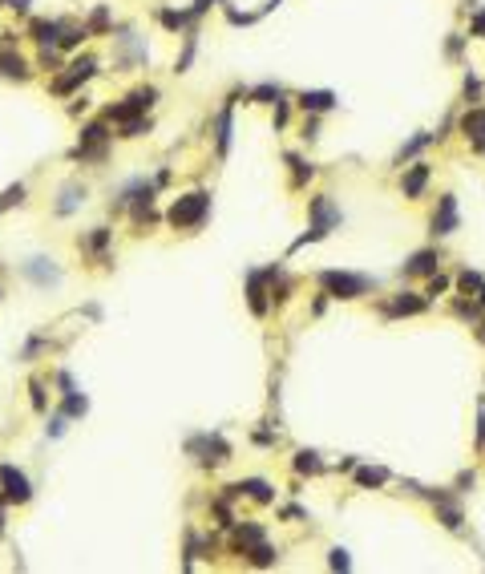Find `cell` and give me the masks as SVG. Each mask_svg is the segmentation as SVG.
<instances>
[{
    "mask_svg": "<svg viewBox=\"0 0 485 574\" xmlns=\"http://www.w3.org/2000/svg\"><path fill=\"white\" fill-rule=\"evenodd\" d=\"M210 215V194L207 191H190L182 198H174V207H170V215L166 223L174 227V231H198Z\"/></svg>",
    "mask_w": 485,
    "mask_h": 574,
    "instance_id": "cell-1",
    "label": "cell"
},
{
    "mask_svg": "<svg viewBox=\"0 0 485 574\" xmlns=\"http://www.w3.org/2000/svg\"><path fill=\"white\" fill-rule=\"evenodd\" d=\"M307 215H312V227H307V235H300V239H296V247H307V243L323 239L327 231H336V227L344 223L340 207L332 202V194H316V198L307 202Z\"/></svg>",
    "mask_w": 485,
    "mask_h": 574,
    "instance_id": "cell-2",
    "label": "cell"
},
{
    "mask_svg": "<svg viewBox=\"0 0 485 574\" xmlns=\"http://www.w3.org/2000/svg\"><path fill=\"white\" fill-rule=\"evenodd\" d=\"M154 101H158V85H138V89H130L121 101L105 105V114H101V118H110L114 125H121V121H130V118L150 114V110H154Z\"/></svg>",
    "mask_w": 485,
    "mask_h": 574,
    "instance_id": "cell-3",
    "label": "cell"
},
{
    "mask_svg": "<svg viewBox=\"0 0 485 574\" xmlns=\"http://www.w3.org/2000/svg\"><path fill=\"white\" fill-rule=\"evenodd\" d=\"M93 73H97V57H93V53H81V57H73L65 69H57V77L49 81V89H53L57 97H73Z\"/></svg>",
    "mask_w": 485,
    "mask_h": 574,
    "instance_id": "cell-4",
    "label": "cell"
},
{
    "mask_svg": "<svg viewBox=\"0 0 485 574\" xmlns=\"http://www.w3.org/2000/svg\"><path fill=\"white\" fill-rule=\"evenodd\" d=\"M320 287L327 295H336V299H360V295H368L376 287V279L352 275V271H320Z\"/></svg>",
    "mask_w": 485,
    "mask_h": 574,
    "instance_id": "cell-5",
    "label": "cell"
},
{
    "mask_svg": "<svg viewBox=\"0 0 485 574\" xmlns=\"http://www.w3.org/2000/svg\"><path fill=\"white\" fill-rule=\"evenodd\" d=\"M117 45V69H138V65H146L150 61V49H146V37H138V28H130V24H121L114 37Z\"/></svg>",
    "mask_w": 485,
    "mask_h": 574,
    "instance_id": "cell-6",
    "label": "cell"
},
{
    "mask_svg": "<svg viewBox=\"0 0 485 574\" xmlns=\"http://www.w3.org/2000/svg\"><path fill=\"white\" fill-rule=\"evenodd\" d=\"M186 453L198 457L203 465H223V461H231V445L219 433H198V437L186 441Z\"/></svg>",
    "mask_w": 485,
    "mask_h": 574,
    "instance_id": "cell-7",
    "label": "cell"
},
{
    "mask_svg": "<svg viewBox=\"0 0 485 574\" xmlns=\"http://www.w3.org/2000/svg\"><path fill=\"white\" fill-rule=\"evenodd\" d=\"M376 308H380V315H389V320L420 315V311H429V295H425V291H396V295H389V299H380Z\"/></svg>",
    "mask_w": 485,
    "mask_h": 574,
    "instance_id": "cell-8",
    "label": "cell"
},
{
    "mask_svg": "<svg viewBox=\"0 0 485 574\" xmlns=\"http://www.w3.org/2000/svg\"><path fill=\"white\" fill-rule=\"evenodd\" d=\"M0 498L12 505L33 502V481L24 478L17 465H0Z\"/></svg>",
    "mask_w": 485,
    "mask_h": 574,
    "instance_id": "cell-9",
    "label": "cell"
},
{
    "mask_svg": "<svg viewBox=\"0 0 485 574\" xmlns=\"http://www.w3.org/2000/svg\"><path fill=\"white\" fill-rule=\"evenodd\" d=\"M441 247H420V251H413L409 255V263L400 267V279H416V275H433V271H441Z\"/></svg>",
    "mask_w": 485,
    "mask_h": 574,
    "instance_id": "cell-10",
    "label": "cell"
},
{
    "mask_svg": "<svg viewBox=\"0 0 485 574\" xmlns=\"http://www.w3.org/2000/svg\"><path fill=\"white\" fill-rule=\"evenodd\" d=\"M457 223H461V218H457V198H453V194H441L437 211H433V218H429V231L441 239V235H453Z\"/></svg>",
    "mask_w": 485,
    "mask_h": 574,
    "instance_id": "cell-11",
    "label": "cell"
},
{
    "mask_svg": "<svg viewBox=\"0 0 485 574\" xmlns=\"http://www.w3.org/2000/svg\"><path fill=\"white\" fill-rule=\"evenodd\" d=\"M457 125H461V134L469 138V146L482 154V146H485V105H482V101H477V105H469Z\"/></svg>",
    "mask_w": 485,
    "mask_h": 574,
    "instance_id": "cell-12",
    "label": "cell"
},
{
    "mask_svg": "<svg viewBox=\"0 0 485 574\" xmlns=\"http://www.w3.org/2000/svg\"><path fill=\"white\" fill-rule=\"evenodd\" d=\"M296 105H300L303 114H332L336 105H340V97L332 94V89H303V94H296Z\"/></svg>",
    "mask_w": 485,
    "mask_h": 574,
    "instance_id": "cell-13",
    "label": "cell"
},
{
    "mask_svg": "<svg viewBox=\"0 0 485 574\" xmlns=\"http://www.w3.org/2000/svg\"><path fill=\"white\" fill-rule=\"evenodd\" d=\"M400 170H405V174H400V191H405V198H420L425 186H429L433 166H429V162H409V166H400Z\"/></svg>",
    "mask_w": 485,
    "mask_h": 574,
    "instance_id": "cell-14",
    "label": "cell"
},
{
    "mask_svg": "<svg viewBox=\"0 0 485 574\" xmlns=\"http://www.w3.org/2000/svg\"><path fill=\"white\" fill-rule=\"evenodd\" d=\"M24 275H28L37 287H57L61 284V267L53 263V259H45V255L28 259V263H24Z\"/></svg>",
    "mask_w": 485,
    "mask_h": 574,
    "instance_id": "cell-15",
    "label": "cell"
},
{
    "mask_svg": "<svg viewBox=\"0 0 485 574\" xmlns=\"http://www.w3.org/2000/svg\"><path fill=\"white\" fill-rule=\"evenodd\" d=\"M0 77L4 81H28L33 77V61H24L17 49H0Z\"/></svg>",
    "mask_w": 485,
    "mask_h": 574,
    "instance_id": "cell-16",
    "label": "cell"
},
{
    "mask_svg": "<svg viewBox=\"0 0 485 574\" xmlns=\"http://www.w3.org/2000/svg\"><path fill=\"white\" fill-rule=\"evenodd\" d=\"M267 271H251L247 275V304H251L255 315H267Z\"/></svg>",
    "mask_w": 485,
    "mask_h": 574,
    "instance_id": "cell-17",
    "label": "cell"
},
{
    "mask_svg": "<svg viewBox=\"0 0 485 574\" xmlns=\"http://www.w3.org/2000/svg\"><path fill=\"white\" fill-rule=\"evenodd\" d=\"M61 24L65 21H57V17H53V21L37 17V21L28 24V33H33V41H37L41 49H57V41H61Z\"/></svg>",
    "mask_w": 485,
    "mask_h": 574,
    "instance_id": "cell-18",
    "label": "cell"
},
{
    "mask_svg": "<svg viewBox=\"0 0 485 574\" xmlns=\"http://www.w3.org/2000/svg\"><path fill=\"white\" fill-rule=\"evenodd\" d=\"M231 97L223 101V110L214 114V146H219V158H227V150H231Z\"/></svg>",
    "mask_w": 485,
    "mask_h": 574,
    "instance_id": "cell-19",
    "label": "cell"
},
{
    "mask_svg": "<svg viewBox=\"0 0 485 574\" xmlns=\"http://www.w3.org/2000/svg\"><path fill=\"white\" fill-rule=\"evenodd\" d=\"M231 542L235 550H251V546H259V542H267V534H263V526H255V522H239V526H231Z\"/></svg>",
    "mask_w": 485,
    "mask_h": 574,
    "instance_id": "cell-20",
    "label": "cell"
},
{
    "mask_svg": "<svg viewBox=\"0 0 485 574\" xmlns=\"http://www.w3.org/2000/svg\"><path fill=\"white\" fill-rule=\"evenodd\" d=\"M85 186H81V182H65V186H61V194H57V207H53V211H57V215L65 218V215H73V211H77V207H81V202H85Z\"/></svg>",
    "mask_w": 485,
    "mask_h": 574,
    "instance_id": "cell-21",
    "label": "cell"
},
{
    "mask_svg": "<svg viewBox=\"0 0 485 574\" xmlns=\"http://www.w3.org/2000/svg\"><path fill=\"white\" fill-rule=\"evenodd\" d=\"M437 142V138H433V134H429V130H420V134H416V138H409V142L400 146V150H396V158H393V166H405V162H413L416 154H420V150H425V146H433Z\"/></svg>",
    "mask_w": 485,
    "mask_h": 574,
    "instance_id": "cell-22",
    "label": "cell"
},
{
    "mask_svg": "<svg viewBox=\"0 0 485 574\" xmlns=\"http://www.w3.org/2000/svg\"><path fill=\"white\" fill-rule=\"evenodd\" d=\"M158 24L162 28H170V33H186V28H194V17H190V8H158Z\"/></svg>",
    "mask_w": 485,
    "mask_h": 574,
    "instance_id": "cell-23",
    "label": "cell"
},
{
    "mask_svg": "<svg viewBox=\"0 0 485 574\" xmlns=\"http://www.w3.org/2000/svg\"><path fill=\"white\" fill-rule=\"evenodd\" d=\"M279 97H287V89H283L279 81H263V85L247 89V101H255V105H275Z\"/></svg>",
    "mask_w": 485,
    "mask_h": 574,
    "instance_id": "cell-24",
    "label": "cell"
},
{
    "mask_svg": "<svg viewBox=\"0 0 485 574\" xmlns=\"http://www.w3.org/2000/svg\"><path fill=\"white\" fill-rule=\"evenodd\" d=\"M287 166H291V191H300L303 182H312V174H316V166L307 162V158H300V154H287Z\"/></svg>",
    "mask_w": 485,
    "mask_h": 574,
    "instance_id": "cell-25",
    "label": "cell"
},
{
    "mask_svg": "<svg viewBox=\"0 0 485 574\" xmlns=\"http://www.w3.org/2000/svg\"><path fill=\"white\" fill-rule=\"evenodd\" d=\"M194 53H198V33H194V28H186V33H182V57L174 61V73H186V69H190Z\"/></svg>",
    "mask_w": 485,
    "mask_h": 574,
    "instance_id": "cell-26",
    "label": "cell"
},
{
    "mask_svg": "<svg viewBox=\"0 0 485 574\" xmlns=\"http://www.w3.org/2000/svg\"><path fill=\"white\" fill-rule=\"evenodd\" d=\"M291 465H296V473H312V478H316V473H323V461H320V453H316V449H300Z\"/></svg>",
    "mask_w": 485,
    "mask_h": 574,
    "instance_id": "cell-27",
    "label": "cell"
},
{
    "mask_svg": "<svg viewBox=\"0 0 485 574\" xmlns=\"http://www.w3.org/2000/svg\"><path fill=\"white\" fill-rule=\"evenodd\" d=\"M117 130H121L117 138H126V142H134V138H142V134H150V130H154V121H150V118H146V114H142V118H130V121H121Z\"/></svg>",
    "mask_w": 485,
    "mask_h": 574,
    "instance_id": "cell-28",
    "label": "cell"
},
{
    "mask_svg": "<svg viewBox=\"0 0 485 574\" xmlns=\"http://www.w3.org/2000/svg\"><path fill=\"white\" fill-rule=\"evenodd\" d=\"M85 28H90L93 37H101V33H114V21H110V8L105 4H97L90 12V21H85Z\"/></svg>",
    "mask_w": 485,
    "mask_h": 574,
    "instance_id": "cell-29",
    "label": "cell"
},
{
    "mask_svg": "<svg viewBox=\"0 0 485 574\" xmlns=\"http://www.w3.org/2000/svg\"><path fill=\"white\" fill-rule=\"evenodd\" d=\"M482 287H485V275H482V271H469V267H465L461 275H457V291H465V295H477Z\"/></svg>",
    "mask_w": 485,
    "mask_h": 574,
    "instance_id": "cell-30",
    "label": "cell"
},
{
    "mask_svg": "<svg viewBox=\"0 0 485 574\" xmlns=\"http://www.w3.org/2000/svg\"><path fill=\"white\" fill-rule=\"evenodd\" d=\"M453 315H461L469 324H482V304H473V299H453Z\"/></svg>",
    "mask_w": 485,
    "mask_h": 574,
    "instance_id": "cell-31",
    "label": "cell"
},
{
    "mask_svg": "<svg viewBox=\"0 0 485 574\" xmlns=\"http://www.w3.org/2000/svg\"><path fill=\"white\" fill-rule=\"evenodd\" d=\"M61 412H65V417H85V412H90V401H85L81 392H65V405H61Z\"/></svg>",
    "mask_w": 485,
    "mask_h": 574,
    "instance_id": "cell-32",
    "label": "cell"
},
{
    "mask_svg": "<svg viewBox=\"0 0 485 574\" xmlns=\"http://www.w3.org/2000/svg\"><path fill=\"white\" fill-rule=\"evenodd\" d=\"M247 558H251L255 566H271V562L279 558V550H271L267 542H259V546H251V550H247Z\"/></svg>",
    "mask_w": 485,
    "mask_h": 574,
    "instance_id": "cell-33",
    "label": "cell"
},
{
    "mask_svg": "<svg viewBox=\"0 0 485 574\" xmlns=\"http://www.w3.org/2000/svg\"><path fill=\"white\" fill-rule=\"evenodd\" d=\"M356 481L376 489V485H384V481H389V469H368V465H364V469H356Z\"/></svg>",
    "mask_w": 485,
    "mask_h": 574,
    "instance_id": "cell-34",
    "label": "cell"
},
{
    "mask_svg": "<svg viewBox=\"0 0 485 574\" xmlns=\"http://www.w3.org/2000/svg\"><path fill=\"white\" fill-rule=\"evenodd\" d=\"M469 37H485V4L469 8Z\"/></svg>",
    "mask_w": 485,
    "mask_h": 574,
    "instance_id": "cell-35",
    "label": "cell"
},
{
    "mask_svg": "<svg viewBox=\"0 0 485 574\" xmlns=\"http://www.w3.org/2000/svg\"><path fill=\"white\" fill-rule=\"evenodd\" d=\"M57 65H61V49H41V53H37V69L57 73Z\"/></svg>",
    "mask_w": 485,
    "mask_h": 574,
    "instance_id": "cell-36",
    "label": "cell"
},
{
    "mask_svg": "<svg viewBox=\"0 0 485 574\" xmlns=\"http://www.w3.org/2000/svg\"><path fill=\"white\" fill-rule=\"evenodd\" d=\"M465 41H469L465 33H449V41H445V57H449V61H457V57H461V49H465Z\"/></svg>",
    "mask_w": 485,
    "mask_h": 574,
    "instance_id": "cell-37",
    "label": "cell"
},
{
    "mask_svg": "<svg viewBox=\"0 0 485 574\" xmlns=\"http://www.w3.org/2000/svg\"><path fill=\"white\" fill-rule=\"evenodd\" d=\"M12 202H17V207L24 202V182H17V186H8V191L0 194V211H8Z\"/></svg>",
    "mask_w": 485,
    "mask_h": 574,
    "instance_id": "cell-38",
    "label": "cell"
},
{
    "mask_svg": "<svg viewBox=\"0 0 485 574\" xmlns=\"http://www.w3.org/2000/svg\"><path fill=\"white\" fill-rule=\"evenodd\" d=\"M449 284H453L449 275H437V271H433V275H429V284H425V295H429V299H437V295H441V291H445Z\"/></svg>",
    "mask_w": 485,
    "mask_h": 574,
    "instance_id": "cell-39",
    "label": "cell"
},
{
    "mask_svg": "<svg viewBox=\"0 0 485 574\" xmlns=\"http://www.w3.org/2000/svg\"><path fill=\"white\" fill-rule=\"evenodd\" d=\"M45 348H49V340H45V336H33V340H28V344L21 348V360H33L37 352H45Z\"/></svg>",
    "mask_w": 485,
    "mask_h": 574,
    "instance_id": "cell-40",
    "label": "cell"
},
{
    "mask_svg": "<svg viewBox=\"0 0 485 574\" xmlns=\"http://www.w3.org/2000/svg\"><path fill=\"white\" fill-rule=\"evenodd\" d=\"M300 134H303V142H316V138H320V121H316V114H307V121L300 125Z\"/></svg>",
    "mask_w": 485,
    "mask_h": 574,
    "instance_id": "cell-41",
    "label": "cell"
},
{
    "mask_svg": "<svg viewBox=\"0 0 485 574\" xmlns=\"http://www.w3.org/2000/svg\"><path fill=\"white\" fill-rule=\"evenodd\" d=\"M327 566H332V571H348V566H352L348 550H340V546H336V550H332V558H327Z\"/></svg>",
    "mask_w": 485,
    "mask_h": 574,
    "instance_id": "cell-42",
    "label": "cell"
},
{
    "mask_svg": "<svg viewBox=\"0 0 485 574\" xmlns=\"http://www.w3.org/2000/svg\"><path fill=\"white\" fill-rule=\"evenodd\" d=\"M28 392H33V408H37V412H45V384L33 381V384H28Z\"/></svg>",
    "mask_w": 485,
    "mask_h": 574,
    "instance_id": "cell-43",
    "label": "cell"
},
{
    "mask_svg": "<svg viewBox=\"0 0 485 574\" xmlns=\"http://www.w3.org/2000/svg\"><path fill=\"white\" fill-rule=\"evenodd\" d=\"M0 8H8V12H17V17H24V12L33 8V0H0Z\"/></svg>",
    "mask_w": 485,
    "mask_h": 574,
    "instance_id": "cell-44",
    "label": "cell"
},
{
    "mask_svg": "<svg viewBox=\"0 0 485 574\" xmlns=\"http://www.w3.org/2000/svg\"><path fill=\"white\" fill-rule=\"evenodd\" d=\"M65 421H69L65 412H53V425H49V437H61V433H65Z\"/></svg>",
    "mask_w": 485,
    "mask_h": 574,
    "instance_id": "cell-45",
    "label": "cell"
},
{
    "mask_svg": "<svg viewBox=\"0 0 485 574\" xmlns=\"http://www.w3.org/2000/svg\"><path fill=\"white\" fill-rule=\"evenodd\" d=\"M85 110H90V97L81 94V97H73V105H69V114L73 118H77V114H85Z\"/></svg>",
    "mask_w": 485,
    "mask_h": 574,
    "instance_id": "cell-46",
    "label": "cell"
},
{
    "mask_svg": "<svg viewBox=\"0 0 485 574\" xmlns=\"http://www.w3.org/2000/svg\"><path fill=\"white\" fill-rule=\"evenodd\" d=\"M57 384H61V397H65V392H77V388H73V376H69V372H57Z\"/></svg>",
    "mask_w": 485,
    "mask_h": 574,
    "instance_id": "cell-47",
    "label": "cell"
},
{
    "mask_svg": "<svg viewBox=\"0 0 485 574\" xmlns=\"http://www.w3.org/2000/svg\"><path fill=\"white\" fill-rule=\"evenodd\" d=\"M473 481H477V478H473V473H461V478H457V494H465V489H473Z\"/></svg>",
    "mask_w": 485,
    "mask_h": 574,
    "instance_id": "cell-48",
    "label": "cell"
},
{
    "mask_svg": "<svg viewBox=\"0 0 485 574\" xmlns=\"http://www.w3.org/2000/svg\"><path fill=\"white\" fill-rule=\"evenodd\" d=\"M477 304H482V311H485V287H482V291H477Z\"/></svg>",
    "mask_w": 485,
    "mask_h": 574,
    "instance_id": "cell-49",
    "label": "cell"
},
{
    "mask_svg": "<svg viewBox=\"0 0 485 574\" xmlns=\"http://www.w3.org/2000/svg\"><path fill=\"white\" fill-rule=\"evenodd\" d=\"M0 530H4V498H0Z\"/></svg>",
    "mask_w": 485,
    "mask_h": 574,
    "instance_id": "cell-50",
    "label": "cell"
}]
</instances>
